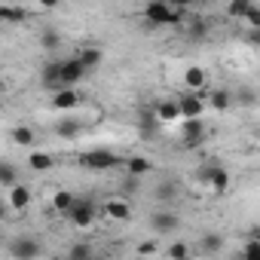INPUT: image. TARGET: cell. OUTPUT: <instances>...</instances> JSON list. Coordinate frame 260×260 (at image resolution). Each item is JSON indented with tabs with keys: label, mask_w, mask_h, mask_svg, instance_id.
<instances>
[{
	"label": "cell",
	"mask_w": 260,
	"mask_h": 260,
	"mask_svg": "<svg viewBox=\"0 0 260 260\" xmlns=\"http://www.w3.org/2000/svg\"><path fill=\"white\" fill-rule=\"evenodd\" d=\"M144 16L153 25H181L184 22L181 7H175L172 0H150V4L144 7Z\"/></svg>",
	"instance_id": "6da1fadb"
},
{
	"label": "cell",
	"mask_w": 260,
	"mask_h": 260,
	"mask_svg": "<svg viewBox=\"0 0 260 260\" xmlns=\"http://www.w3.org/2000/svg\"><path fill=\"white\" fill-rule=\"evenodd\" d=\"M98 214H104V208H98L95 199H77L74 208L68 211V217H71V223H74L77 230H89V226L98 220Z\"/></svg>",
	"instance_id": "7a4b0ae2"
},
{
	"label": "cell",
	"mask_w": 260,
	"mask_h": 260,
	"mask_svg": "<svg viewBox=\"0 0 260 260\" xmlns=\"http://www.w3.org/2000/svg\"><path fill=\"white\" fill-rule=\"evenodd\" d=\"M196 181L205 184V187H211L214 193H226L230 190V172L220 169V166H202L199 175H196Z\"/></svg>",
	"instance_id": "3957f363"
},
{
	"label": "cell",
	"mask_w": 260,
	"mask_h": 260,
	"mask_svg": "<svg viewBox=\"0 0 260 260\" xmlns=\"http://www.w3.org/2000/svg\"><path fill=\"white\" fill-rule=\"evenodd\" d=\"M116 162H119V156L110 153V150H86V153H80V166L89 169V172H107Z\"/></svg>",
	"instance_id": "277c9868"
},
{
	"label": "cell",
	"mask_w": 260,
	"mask_h": 260,
	"mask_svg": "<svg viewBox=\"0 0 260 260\" xmlns=\"http://www.w3.org/2000/svg\"><path fill=\"white\" fill-rule=\"evenodd\" d=\"M40 254H43V248H40V242L31 239V236H19V239L10 242V257H13V260H37Z\"/></svg>",
	"instance_id": "5b68a950"
},
{
	"label": "cell",
	"mask_w": 260,
	"mask_h": 260,
	"mask_svg": "<svg viewBox=\"0 0 260 260\" xmlns=\"http://www.w3.org/2000/svg\"><path fill=\"white\" fill-rule=\"evenodd\" d=\"M205 141V122L202 116H187L181 125V144L184 147H199Z\"/></svg>",
	"instance_id": "8992f818"
},
{
	"label": "cell",
	"mask_w": 260,
	"mask_h": 260,
	"mask_svg": "<svg viewBox=\"0 0 260 260\" xmlns=\"http://www.w3.org/2000/svg\"><path fill=\"white\" fill-rule=\"evenodd\" d=\"M49 104H52V110H77L80 107V92L74 89V86H61V89H55L52 92V98H49Z\"/></svg>",
	"instance_id": "52a82bcc"
},
{
	"label": "cell",
	"mask_w": 260,
	"mask_h": 260,
	"mask_svg": "<svg viewBox=\"0 0 260 260\" xmlns=\"http://www.w3.org/2000/svg\"><path fill=\"white\" fill-rule=\"evenodd\" d=\"M178 226H181V217L175 211H153L150 214V230L159 236H172Z\"/></svg>",
	"instance_id": "ba28073f"
},
{
	"label": "cell",
	"mask_w": 260,
	"mask_h": 260,
	"mask_svg": "<svg viewBox=\"0 0 260 260\" xmlns=\"http://www.w3.org/2000/svg\"><path fill=\"white\" fill-rule=\"evenodd\" d=\"M83 77H86V64H83L77 55L68 58V61H61V83H64V86H77Z\"/></svg>",
	"instance_id": "9c48e42d"
},
{
	"label": "cell",
	"mask_w": 260,
	"mask_h": 260,
	"mask_svg": "<svg viewBox=\"0 0 260 260\" xmlns=\"http://www.w3.org/2000/svg\"><path fill=\"white\" fill-rule=\"evenodd\" d=\"M178 101H181V113H184V119H187V116H202V113H205V101H202L199 92H193V89H187Z\"/></svg>",
	"instance_id": "30bf717a"
},
{
	"label": "cell",
	"mask_w": 260,
	"mask_h": 260,
	"mask_svg": "<svg viewBox=\"0 0 260 260\" xmlns=\"http://www.w3.org/2000/svg\"><path fill=\"white\" fill-rule=\"evenodd\" d=\"M156 119H159V122L184 119V113H181V101H178V98H166V101H159V104H156Z\"/></svg>",
	"instance_id": "8fae6325"
},
{
	"label": "cell",
	"mask_w": 260,
	"mask_h": 260,
	"mask_svg": "<svg viewBox=\"0 0 260 260\" xmlns=\"http://www.w3.org/2000/svg\"><path fill=\"white\" fill-rule=\"evenodd\" d=\"M101 208H104V214L110 220H128V217H132V205H128L125 199H107Z\"/></svg>",
	"instance_id": "7c38bea8"
},
{
	"label": "cell",
	"mask_w": 260,
	"mask_h": 260,
	"mask_svg": "<svg viewBox=\"0 0 260 260\" xmlns=\"http://www.w3.org/2000/svg\"><path fill=\"white\" fill-rule=\"evenodd\" d=\"M40 80H43V86L46 89H61L64 83H61V61H46L43 64V74H40Z\"/></svg>",
	"instance_id": "4fadbf2b"
},
{
	"label": "cell",
	"mask_w": 260,
	"mask_h": 260,
	"mask_svg": "<svg viewBox=\"0 0 260 260\" xmlns=\"http://www.w3.org/2000/svg\"><path fill=\"white\" fill-rule=\"evenodd\" d=\"M80 132H83V125H80V119H74V116H61V119L55 122V135L64 138V141H74Z\"/></svg>",
	"instance_id": "5bb4252c"
},
{
	"label": "cell",
	"mask_w": 260,
	"mask_h": 260,
	"mask_svg": "<svg viewBox=\"0 0 260 260\" xmlns=\"http://www.w3.org/2000/svg\"><path fill=\"white\" fill-rule=\"evenodd\" d=\"M205 83H208V74H205L199 64H190V68L184 71V86H187V89L202 92V89H205Z\"/></svg>",
	"instance_id": "9a60e30c"
},
{
	"label": "cell",
	"mask_w": 260,
	"mask_h": 260,
	"mask_svg": "<svg viewBox=\"0 0 260 260\" xmlns=\"http://www.w3.org/2000/svg\"><path fill=\"white\" fill-rule=\"evenodd\" d=\"M28 205H31V190H28L25 184L10 187V208H13V211H25Z\"/></svg>",
	"instance_id": "2e32d148"
},
{
	"label": "cell",
	"mask_w": 260,
	"mask_h": 260,
	"mask_svg": "<svg viewBox=\"0 0 260 260\" xmlns=\"http://www.w3.org/2000/svg\"><path fill=\"white\" fill-rule=\"evenodd\" d=\"M125 172L132 175V178H144V175L153 172V162H150L147 156H128V159H125Z\"/></svg>",
	"instance_id": "e0dca14e"
},
{
	"label": "cell",
	"mask_w": 260,
	"mask_h": 260,
	"mask_svg": "<svg viewBox=\"0 0 260 260\" xmlns=\"http://www.w3.org/2000/svg\"><path fill=\"white\" fill-rule=\"evenodd\" d=\"M74 202H77V196H74L71 190H58V193L52 196V211H58V214H68V211L74 208Z\"/></svg>",
	"instance_id": "ac0fdd59"
},
{
	"label": "cell",
	"mask_w": 260,
	"mask_h": 260,
	"mask_svg": "<svg viewBox=\"0 0 260 260\" xmlns=\"http://www.w3.org/2000/svg\"><path fill=\"white\" fill-rule=\"evenodd\" d=\"M208 104H211L217 113H223V110H230V104H233V92H230V89H214L211 98H208Z\"/></svg>",
	"instance_id": "d6986e66"
},
{
	"label": "cell",
	"mask_w": 260,
	"mask_h": 260,
	"mask_svg": "<svg viewBox=\"0 0 260 260\" xmlns=\"http://www.w3.org/2000/svg\"><path fill=\"white\" fill-rule=\"evenodd\" d=\"M13 141H16L19 147H31V144L37 141V132H34L31 125H16V128H13Z\"/></svg>",
	"instance_id": "ffe728a7"
},
{
	"label": "cell",
	"mask_w": 260,
	"mask_h": 260,
	"mask_svg": "<svg viewBox=\"0 0 260 260\" xmlns=\"http://www.w3.org/2000/svg\"><path fill=\"white\" fill-rule=\"evenodd\" d=\"M77 58L86 64V71H92V68H98V64H101V58H104V55H101V49H98V46H86V49H80V52H77Z\"/></svg>",
	"instance_id": "44dd1931"
},
{
	"label": "cell",
	"mask_w": 260,
	"mask_h": 260,
	"mask_svg": "<svg viewBox=\"0 0 260 260\" xmlns=\"http://www.w3.org/2000/svg\"><path fill=\"white\" fill-rule=\"evenodd\" d=\"M55 166V159H52V153H31L28 156V169H34V172H49Z\"/></svg>",
	"instance_id": "7402d4cb"
},
{
	"label": "cell",
	"mask_w": 260,
	"mask_h": 260,
	"mask_svg": "<svg viewBox=\"0 0 260 260\" xmlns=\"http://www.w3.org/2000/svg\"><path fill=\"white\" fill-rule=\"evenodd\" d=\"M199 248H202L205 254H217V251L223 248V236H217V233H205V236L199 239Z\"/></svg>",
	"instance_id": "603a6c76"
},
{
	"label": "cell",
	"mask_w": 260,
	"mask_h": 260,
	"mask_svg": "<svg viewBox=\"0 0 260 260\" xmlns=\"http://www.w3.org/2000/svg\"><path fill=\"white\" fill-rule=\"evenodd\" d=\"M153 196H156L159 202H172V199L178 196V184H175V181H162V184H156Z\"/></svg>",
	"instance_id": "cb8c5ba5"
},
{
	"label": "cell",
	"mask_w": 260,
	"mask_h": 260,
	"mask_svg": "<svg viewBox=\"0 0 260 260\" xmlns=\"http://www.w3.org/2000/svg\"><path fill=\"white\" fill-rule=\"evenodd\" d=\"M92 254H95V248H92V245H86V242H74V245H71V251H68V257H71V260H89Z\"/></svg>",
	"instance_id": "d4e9b609"
},
{
	"label": "cell",
	"mask_w": 260,
	"mask_h": 260,
	"mask_svg": "<svg viewBox=\"0 0 260 260\" xmlns=\"http://www.w3.org/2000/svg\"><path fill=\"white\" fill-rule=\"evenodd\" d=\"M254 7V0H230V7H226V13L233 16V19H245V13Z\"/></svg>",
	"instance_id": "484cf974"
},
{
	"label": "cell",
	"mask_w": 260,
	"mask_h": 260,
	"mask_svg": "<svg viewBox=\"0 0 260 260\" xmlns=\"http://www.w3.org/2000/svg\"><path fill=\"white\" fill-rule=\"evenodd\" d=\"M19 184V175H16V169L10 166V162H4V166H0V187H16Z\"/></svg>",
	"instance_id": "4316f807"
},
{
	"label": "cell",
	"mask_w": 260,
	"mask_h": 260,
	"mask_svg": "<svg viewBox=\"0 0 260 260\" xmlns=\"http://www.w3.org/2000/svg\"><path fill=\"white\" fill-rule=\"evenodd\" d=\"M242 257L245 260H260V239H251L248 236V242L242 245Z\"/></svg>",
	"instance_id": "83f0119b"
},
{
	"label": "cell",
	"mask_w": 260,
	"mask_h": 260,
	"mask_svg": "<svg viewBox=\"0 0 260 260\" xmlns=\"http://www.w3.org/2000/svg\"><path fill=\"white\" fill-rule=\"evenodd\" d=\"M169 257H175V260H184V257H190V245H184V242H175V245H169V251H166Z\"/></svg>",
	"instance_id": "f1b7e54d"
},
{
	"label": "cell",
	"mask_w": 260,
	"mask_h": 260,
	"mask_svg": "<svg viewBox=\"0 0 260 260\" xmlns=\"http://www.w3.org/2000/svg\"><path fill=\"white\" fill-rule=\"evenodd\" d=\"M242 22H245V25H248L251 31H257V28H260V7L254 4V7H251V10L245 13V19H242Z\"/></svg>",
	"instance_id": "f546056e"
},
{
	"label": "cell",
	"mask_w": 260,
	"mask_h": 260,
	"mask_svg": "<svg viewBox=\"0 0 260 260\" xmlns=\"http://www.w3.org/2000/svg\"><path fill=\"white\" fill-rule=\"evenodd\" d=\"M0 19H4V22H19V19H25V10H16V7H0Z\"/></svg>",
	"instance_id": "4dcf8cb0"
},
{
	"label": "cell",
	"mask_w": 260,
	"mask_h": 260,
	"mask_svg": "<svg viewBox=\"0 0 260 260\" xmlns=\"http://www.w3.org/2000/svg\"><path fill=\"white\" fill-rule=\"evenodd\" d=\"M43 46H46V49H55V46H58V34H55V31H46V34H43Z\"/></svg>",
	"instance_id": "1f68e13d"
},
{
	"label": "cell",
	"mask_w": 260,
	"mask_h": 260,
	"mask_svg": "<svg viewBox=\"0 0 260 260\" xmlns=\"http://www.w3.org/2000/svg\"><path fill=\"white\" fill-rule=\"evenodd\" d=\"M153 251H156L153 242H141V245H138V254H153Z\"/></svg>",
	"instance_id": "d6a6232c"
},
{
	"label": "cell",
	"mask_w": 260,
	"mask_h": 260,
	"mask_svg": "<svg viewBox=\"0 0 260 260\" xmlns=\"http://www.w3.org/2000/svg\"><path fill=\"white\" fill-rule=\"evenodd\" d=\"M175 7H181V10H187V7H196V4H202V0H172Z\"/></svg>",
	"instance_id": "836d02e7"
},
{
	"label": "cell",
	"mask_w": 260,
	"mask_h": 260,
	"mask_svg": "<svg viewBox=\"0 0 260 260\" xmlns=\"http://www.w3.org/2000/svg\"><path fill=\"white\" fill-rule=\"evenodd\" d=\"M239 101H242V104H254V95H251V92H245V89H242V92H239Z\"/></svg>",
	"instance_id": "e575fe53"
},
{
	"label": "cell",
	"mask_w": 260,
	"mask_h": 260,
	"mask_svg": "<svg viewBox=\"0 0 260 260\" xmlns=\"http://www.w3.org/2000/svg\"><path fill=\"white\" fill-rule=\"evenodd\" d=\"M58 4H61V0H40V7H43V10H55Z\"/></svg>",
	"instance_id": "d590c367"
},
{
	"label": "cell",
	"mask_w": 260,
	"mask_h": 260,
	"mask_svg": "<svg viewBox=\"0 0 260 260\" xmlns=\"http://www.w3.org/2000/svg\"><path fill=\"white\" fill-rule=\"evenodd\" d=\"M205 34V25H193V37H202Z\"/></svg>",
	"instance_id": "8d00e7d4"
},
{
	"label": "cell",
	"mask_w": 260,
	"mask_h": 260,
	"mask_svg": "<svg viewBox=\"0 0 260 260\" xmlns=\"http://www.w3.org/2000/svg\"><path fill=\"white\" fill-rule=\"evenodd\" d=\"M248 40H251V43H257V46H260V28H257V31H251V37H248Z\"/></svg>",
	"instance_id": "74e56055"
}]
</instances>
